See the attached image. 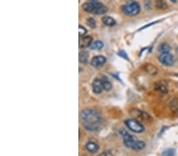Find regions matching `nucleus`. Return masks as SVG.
<instances>
[{
  "label": "nucleus",
  "instance_id": "1",
  "mask_svg": "<svg viewBox=\"0 0 178 156\" xmlns=\"http://www.w3.org/2000/svg\"><path fill=\"white\" fill-rule=\"evenodd\" d=\"M83 125L88 130H95L101 121L100 114L93 109L83 110L80 114Z\"/></svg>",
  "mask_w": 178,
  "mask_h": 156
},
{
  "label": "nucleus",
  "instance_id": "2",
  "mask_svg": "<svg viewBox=\"0 0 178 156\" xmlns=\"http://www.w3.org/2000/svg\"><path fill=\"white\" fill-rule=\"evenodd\" d=\"M121 134H122L123 140H124V144L127 148H131L135 151L142 150L145 148L146 144L144 142L138 140L136 137L129 134L128 132L123 130L121 132Z\"/></svg>",
  "mask_w": 178,
  "mask_h": 156
},
{
  "label": "nucleus",
  "instance_id": "3",
  "mask_svg": "<svg viewBox=\"0 0 178 156\" xmlns=\"http://www.w3.org/2000/svg\"><path fill=\"white\" fill-rule=\"evenodd\" d=\"M83 8L86 12L95 14H104L108 11L107 7L99 2H86L83 5Z\"/></svg>",
  "mask_w": 178,
  "mask_h": 156
},
{
  "label": "nucleus",
  "instance_id": "4",
  "mask_svg": "<svg viewBox=\"0 0 178 156\" xmlns=\"http://www.w3.org/2000/svg\"><path fill=\"white\" fill-rule=\"evenodd\" d=\"M121 10L128 16H135L140 12V6L137 2H132L121 7Z\"/></svg>",
  "mask_w": 178,
  "mask_h": 156
},
{
  "label": "nucleus",
  "instance_id": "5",
  "mask_svg": "<svg viewBox=\"0 0 178 156\" xmlns=\"http://www.w3.org/2000/svg\"><path fill=\"white\" fill-rule=\"evenodd\" d=\"M125 125L131 131L136 133H141L145 130V127L143 126V124H141L139 121L136 119H128L125 121Z\"/></svg>",
  "mask_w": 178,
  "mask_h": 156
},
{
  "label": "nucleus",
  "instance_id": "6",
  "mask_svg": "<svg viewBox=\"0 0 178 156\" xmlns=\"http://www.w3.org/2000/svg\"><path fill=\"white\" fill-rule=\"evenodd\" d=\"M130 114L132 116L135 117H139V119H142L143 121H152V117L149 114L146 113L145 111H140L138 109H133L130 111Z\"/></svg>",
  "mask_w": 178,
  "mask_h": 156
},
{
  "label": "nucleus",
  "instance_id": "7",
  "mask_svg": "<svg viewBox=\"0 0 178 156\" xmlns=\"http://www.w3.org/2000/svg\"><path fill=\"white\" fill-rule=\"evenodd\" d=\"M159 61L165 66H170L174 63V58L170 53H163L160 55Z\"/></svg>",
  "mask_w": 178,
  "mask_h": 156
},
{
  "label": "nucleus",
  "instance_id": "8",
  "mask_svg": "<svg viewBox=\"0 0 178 156\" xmlns=\"http://www.w3.org/2000/svg\"><path fill=\"white\" fill-rule=\"evenodd\" d=\"M92 87H93V92L95 94H101V93L103 92L104 86L103 83H102V79H99V78H96L93 80V84H92Z\"/></svg>",
  "mask_w": 178,
  "mask_h": 156
},
{
  "label": "nucleus",
  "instance_id": "9",
  "mask_svg": "<svg viewBox=\"0 0 178 156\" xmlns=\"http://www.w3.org/2000/svg\"><path fill=\"white\" fill-rule=\"evenodd\" d=\"M93 43V38L90 36H85L79 38V45L81 48H86V47H90Z\"/></svg>",
  "mask_w": 178,
  "mask_h": 156
},
{
  "label": "nucleus",
  "instance_id": "10",
  "mask_svg": "<svg viewBox=\"0 0 178 156\" xmlns=\"http://www.w3.org/2000/svg\"><path fill=\"white\" fill-rule=\"evenodd\" d=\"M106 62V58L103 55H97L92 58L91 63L93 67H101Z\"/></svg>",
  "mask_w": 178,
  "mask_h": 156
},
{
  "label": "nucleus",
  "instance_id": "11",
  "mask_svg": "<svg viewBox=\"0 0 178 156\" xmlns=\"http://www.w3.org/2000/svg\"><path fill=\"white\" fill-rule=\"evenodd\" d=\"M86 149L87 150V151L89 152V153H92V154H95L99 150V146L97 145L96 143L92 141H89L86 144Z\"/></svg>",
  "mask_w": 178,
  "mask_h": 156
},
{
  "label": "nucleus",
  "instance_id": "12",
  "mask_svg": "<svg viewBox=\"0 0 178 156\" xmlns=\"http://www.w3.org/2000/svg\"><path fill=\"white\" fill-rule=\"evenodd\" d=\"M102 21L105 25L109 27L114 26L116 24V21L112 18V17L109 16H104L102 18Z\"/></svg>",
  "mask_w": 178,
  "mask_h": 156
},
{
  "label": "nucleus",
  "instance_id": "13",
  "mask_svg": "<svg viewBox=\"0 0 178 156\" xmlns=\"http://www.w3.org/2000/svg\"><path fill=\"white\" fill-rule=\"evenodd\" d=\"M145 71L147 73L150 74V75H155L157 73V69L155 66H154L152 64H147L146 65L145 67Z\"/></svg>",
  "mask_w": 178,
  "mask_h": 156
},
{
  "label": "nucleus",
  "instance_id": "14",
  "mask_svg": "<svg viewBox=\"0 0 178 156\" xmlns=\"http://www.w3.org/2000/svg\"><path fill=\"white\" fill-rule=\"evenodd\" d=\"M79 62L83 64H86L89 61V54L87 51H80L79 53Z\"/></svg>",
  "mask_w": 178,
  "mask_h": 156
},
{
  "label": "nucleus",
  "instance_id": "15",
  "mask_svg": "<svg viewBox=\"0 0 178 156\" xmlns=\"http://www.w3.org/2000/svg\"><path fill=\"white\" fill-rule=\"evenodd\" d=\"M155 89L157 92L163 93V94H166V93L168 92L167 87L164 84H162V83H157L155 84Z\"/></svg>",
  "mask_w": 178,
  "mask_h": 156
},
{
  "label": "nucleus",
  "instance_id": "16",
  "mask_svg": "<svg viewBox=\"0 0 178 156\" xmlns=\"http://www.w3.org/2000/svg\"><path fill=\"white\" fill-rule=\"evenodd\" d=\"M104 43L103 42L101 41V40H96V41L93 42L90 46V48L92 50H101L102 48H103Z\"/></svg>",
  "mask_w": 178,
  "mask_h": 156
},
{
  "label": "nucleus",
  "instance_id": "17",
  "mask_svg": "<svg viewBox=\"0 0 178 156\" xmlns=\"http://www.w3.org/2000/svg\"><path fill=\"white\" fill-rule=\"evenodd\" d=\"M155 6L157 9L165 10L167 8V2L166 0H155Z\"/></svg>",
  "mask_w": 178,
  "mask_h": 156
},
{
  "label": "nucleus",
  "instance_id": "18",
  "mask_svg": "<svg viewBox=\"0 0 178 156\" xmlns=\"http://www.w3.org/2000/svg\"><path fill=\"white\" fill-rule=\"evenodd\" d=\"M102 83H103L104 89H105V91L111 90L112 88V83L110 82L109 80H108L106 77H102Z\"/></svg>",
  "mask_w": 178,
  "mask_h": 156
},
{
  "label": "nucleus",
  "instance_id": "19",
  "mask_svg": "<svg viewBox=\"0 0 178 156\" xmlns=\"http://www.w3.org/2000/svg\"><path fill=\"white\" fill-rule=\"evenodd\" d=\"M158 50H159V51L161 52L162 54L170 53V45L168 44V43H163L159 46V48H158Z\"/></svg>",
  "mask_w": 178,
  "mask_h": 156
},
{
  "label": "nucleus",
  "instance_id": "20",
  "mask_svg": "<svg viewBox=\"0 0 178 156\" xmlns=\"http://www.w3.org/2000/svg\"><path fill=\"white\" fill-rule=\"evenodd\" d=\"M170 108L173 111H178V99L175 98L170 102Z\"/></svg>",
  "mask_w": 178,
  "mask_h": 156
},
{
  "label": "nucleus",
  "instance_id": "21",
  "mask_svg": "<svg viewBox=\"0 0 178 156\" xmlns=\"http://www.w3.org/2000/svg\"><path fill=\"white\" fill-rule=\"evenodd\" d=\"M175 155V150L173 148H168L162 152V156H174Z\"/></svg>",
  "mask_w": 178,
  "mask_h": 156
},
{
  "label": "nucleus",
  "instance_id": "22",
  "mask_svg": "<svg viewBox=\"0 0 178 156\" xmlns=\"http://www.w3.org/2000/svg\"><path fill=\"white\" fill-rule=\"evenodd\" d=\"M87 33V30L83 26V25H79V38L80 37L85 36L86 33Z\"/></svg>",
  "mask_w": 178,
  "mask_h": 156
},
{
  "label": "nucleus",
  "instance_id": "23",
  "mask_svg": "<svg viewBox=\"0 0 178 156\" xmlns=\"http://www.w3.org/2000/svg\"><path fill=\"white\" fill-rule=\"evenodd\" d=\"M87 24L90 28H93V29L96 28V21L93 17H89L87 19Z\"/></svg>",
  "mask_w": 178,
  "mask_h": 156
},
{
  "label": "nucleus",
  "instance_id": "24",
  "mask_svg": "<svg viewBox=\"0 0 178 156\" xmlns=\"http://www.w3.org/2000/svg\"><path fill=\"white\" fill-rule=\"evenodd\" d=\"M99 156H115L112 152L109 151H106L105 152H102V154H100Z\"/></svg>",
  "mask_w": 178,
  "mask_h": 156
},
{
  "label": "nucleus",
  "instance_id": "25",
  "mask_svg": "<svg viewBox=\"0 0 178 156\" xmlns=\"http://www.w3.org/2000/svg\"><path fill=\"white\" fill-rule=\"evenodd\" d=\"M92 2H99V1H101V0H91Z\"/></svg>",
  "mask_w": 178,
  "mask_h": 156
},
{
  "label": "nucleus",
  "instance_id": "26",
  "mask_svg": "<svg viewBox=\"0 0 178 156\" xmlns=\"http://www.w3.org/2000/svg\"><path fill=\"white\" fill-rule=\"evenodd\" d=\"M170 1L173 2H176V0H170Z\"/></svg>",
  "mask_w": 178,
  "mask_h": 156
}]
</instances>
